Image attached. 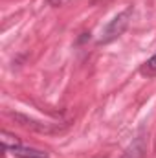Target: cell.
<instances>
[{
  "label": "cell",
  "instance_id": "6da1fadb",
  "mask_svg": "<svg viewBox=\"0 0 156 158\" xmlns=\"http://www.w3.org/2000/svg\"><path fill=\"white\" fill-rule=\"evenodd\" d=\"M130 15H132V6H129L125 11L117 13L116 17L103 28L97 44H109V42L116 40L119 35H123V31L127 30V26H129V22H130Z\"/></svg>",
  "mask_w": 156,
  "mask_h": 158
},
{
  "label": "cell",
  "instance_id": "7a4b0ae2",
  "mask_svg": "<svg viewBox=\"0 0 156 158\" xmlns=\"http://www.w3.org/2000/svg\"><path fill=\"white\" fill-rule=\"evenodd\" d=\"M145 155H147V136L145 134H138L132 140V143L125 149L121 158H143Z\"/></svg>",
  "mask_w": 156,
  "mask_h": 158
},
{
  "label": "cell",
  "instance_id": "3957f363",
  "mask_svg": "<svg viewBox=\"0 0 156 158\" xmlns=\"http://www.w3.org/2000/svg\"><path fill=\"white\" fill-rule=\"evenodd\" d=\"M11 118L15 119L18 125H22V127H30V129H35V131H40V132L50 131V127H48L46 123H40L37 119L30 118V116H26V114H20V112H11Z\"/></svg>",
  "mask_w": 156,
  "mask_h": 158
},
{
  "label": "cell",
  "instance_id": "277c9868",
  "mask_svg": "<svg viewBox=\"0 0 156 158\" xmlns=\"http://www.w3.org/2000/svg\"><path fill=\"white\" fill-rule=\"evenodd\" d=\"M17 158H48L46 151H40V149H33V147H17L11 151Z\"/></svg>",
  "mask_w": 156,
  "mask_h": 158
},
{
  "label": "cell",
  "instance_id": "5b68a950",
  "mask_svg": "<svg viewBox=\"0 0 156 158\" xmlns=\"http://www.w3.org/2000/svg\"><path fill=\"white\" fill-rule=\"evenodd\" d=\"M2 138V147L6 149V151H13V149H17V147H20V140H18V136H15V134H11V132H7V131H2V134H0Z\"/></svg>",
  "mask_w": 156,
  "mask_h": 158
},
{
  "label": "cell",
  "instance_id": "8992f818",
  "mask_svg": "<svg viewBox=\"0 0 156 158\" xmlns=\"http://www.w3.org/2000/svg\"><path fill=\"white\" fill-rule=\"evenodd\" d=\"M142 74H145V76H154L156 74V53L142 66Z\"/></svg>",
  "mask_w": 156,
  "mask_h": 158
},
{
  "label": "cell",
  "instance_id": "52a82bcc",
  "mask_svg": "<svg viewBox=\"0 0 156 158\" xmlns=\"http://www.w3.org/2000/svg\"><path fill=\"white\" fill-rule=\"evenodd\" d=\"M86 40H90V33H81V37L77 39V44H83Z\"/></svg>",
  "mask_w": 156,
  "mask_h": 158
},
{
  "label": "cell",
  "instance_id": "ba28073f",
  "mask_svg": "<svg viewBox=\"0 0 156 158\" xmlns=\"http://www.w3.org/2000/svg\"><path fill=\"white\" fill-rule=\"evenodd\" d=\"M46 2H48L50 6H59V4H61L63 0H46Z\"/></svg>",
  "mask_w": 156,
  "mask_h": 158
}]
</instances>
